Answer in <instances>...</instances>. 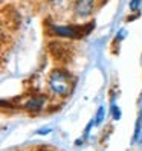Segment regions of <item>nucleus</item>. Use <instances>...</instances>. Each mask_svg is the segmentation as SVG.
Masks as SVG:
<instances>
[{
    "label": "nucleus",
    "instance_id": "obj_8",
    "mask_svg": "<svg viewBox=\"0 0 142 151\" xmlns=\"http://www.w3.org/2000/svg\"><path fill=\"white\" fill-rule=\"evenodd\" d=\"M49 2L52 3V5H58V3H61L63 0H49Z\"/></svg>",
    "mask_w": 142,
    "mask_h": 151
},
{
    "label": "nucleus",
    "instance_id": "obj_3",
    "mask_svg": "<svg viewBox=\"0 0 142 151\" xmlns=\"http://www.w3.org/2000/svg\"><path fill=\"white\" fill-rule=\"evenodd\" d=\"M46 104V98L44 96H35V98H31L25 102V109L29 110V111H38L43 109V105Z\"/></svg>",
    "mask_w": 142,
    "mask_h": 151
},
{
    "label": "nucleus",
    "instance_id": "obj_5",
    "mask_svg": "<svg viewBox=\"0 0 142 151\" xmlns=\"http://www.w3.org/2000/svg\"><path fill=\"white\" fill-rule=\"evenodd\" d=\"M112 113H113V119H119L121 118V110L116 107V105H113V107H112Z\"/></svg>",
    "mask_w": 142,
    "mask_h": 151
},
{
    "label": "nucleus",
    "instance_id": "obj_1",
    "mask_svg": "<svg viewBox=\"0 0 142 151\" xmlns=\"http://www.w3.org/2000/svg\"><path fill=\"white\" fill-rule=\"evenodd\" d=\"M49 88H50V92L55 93V95H60V96L67 95L69 90H70L69 75L66 72H63V70H55V72L50 75Z\"/></svg>",
    "mask_w": 142,
    "mask_h": 151
},
{
    "label": "nucleus",
    "instance_id": "obj_4",
    "mask_svg": "<svg viewBox=\"0 0 142 151\" xmlns=\"http://www.w3.org/2000/svg\"><path fill=\"white\" fill-rule=\"evenodd\" d=\"M104 113H105L104 107H99V109H98V111H96V118H95V125H99V124L102 122V119H104Z\"/></svg>",
    "mask_w": 142,
    "mask_h": 151
},
{
    "label": "nucleus",
    "instance_id": "obj_7",
    "mask_svg": "<svg viewBox=\"0 0 142 151\" xmlns=\"http://www.w3.org/2000/svg\"><path fill=\"white\" fill-rule=\"evenodd\" d=\"M52 130L50 128H46V130H38L37 131V134H48V133H50Z\"/></svg>",
    "mask_w": 142,
    "mask_h": 151
},
{
    "label": "nucleus",
    "instance_id": "obj_6",
    "mask_svg": "<svg viewBox=\"0 0 142 151\" xmlns=\"http://www.w3.org/2000/svg\"><path fill=\"white\" fill-rule=\"evenodd\" d=\"M139 3H141V0H131V2H130V9L131 11H138Z\"/></svg>",
    "mask_w": 142,
    "mask_h": 151
},
{
    "label": "nucleus",
    "instance_id": "obj_2",
    "mask_svg": "<svg viewBox=\"0 0 142 151\" xmlns=\"http://www.w3.org/2000/svg\"><path fill=\"white\" fill-rule=\"evenodd\" d=\"M95 8V0H75L74 11L78 17H89Z\"/></svg>",
    "mask_w": 142,
    "mask_h": 151
}]
</instances>
